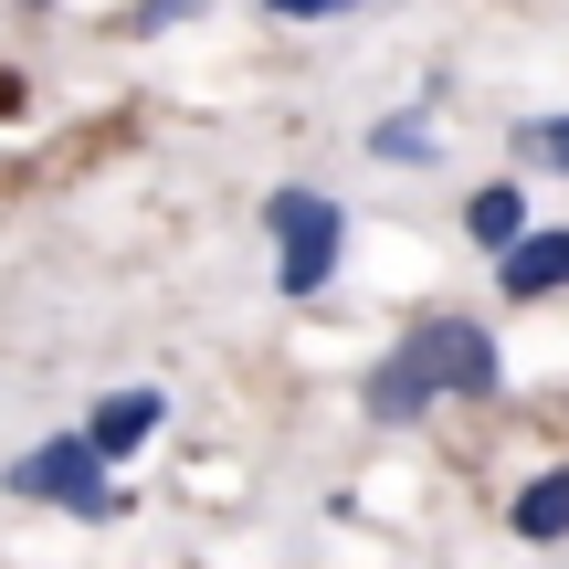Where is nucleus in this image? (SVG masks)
<instances>
[{"mask_svg": "<svg viewBox=\"0 0 569 569\" xmlns=\"http://www.w3.org/2000/svg\"><path fill=\"white\" fill-rule=\"evenodd\" d=\"M0 486H11V496H32V507H63V517H84V528H106V517H127L117 475H106V453L84 443V432H53V443L11 453V465H0Z\"/></svg>", "mask_w": 569, "mask_h": 569, "instance_id": "obj_1", "label": "nucleus"}, {"mask_svg": "<svg viewBox=\"0 0 569 569\" xmlns=\"http://www.w3.org/2000/svg\"><path fill=\"white\" fill-rule=\"evenodd\" d=\"M264 232H274V284L284 296H317L338 274V243H348V211L327 190H274L264 201Z\"/></svg>", "mask_w": 569, "mask_h": 569, "instance_id": "obj_2", "label": "nucleus"}, {"mask_svg": "<svg viewBox=\"0 0 569 569\" xmlns=\"http://www.w3.org/2000/svg\"><path fill=\"white\" fill-rule=\"evenodd\" d=\"M411 348H422V369H432V390H465V401H486L507 369H496V338L475 317H432V327H411Z\"/></svg>", "mask_w": 569, "mask_h": 569, "instance_id": "obj_3", "label": "nucleus"}, {"mask_svg": "<svg viewBox=\"0 0 569 569\" xmlns=\"http://www.w3.org/2000/svg\"><path fill=\"white\" fill-rule=\"evenodd\" d=\"M159 422H169V401H159V390L138 380V390H106V401L84 411V443H96L106 465H127V453H138V443H148Z\"/></svg>", "mask_w": 569, "mask_h": 569, "instance_id": "obj_4", "label": "nucleus"}, {"mask_svg": "<svg viewBox=\"0 0 569 569\" xmlns=\"http://www.w3.org/2000/svg\"><path fill=\"white\" fill-rule=\"evenodd\" d=\"M359 401H369V422H422V411L432 401H443V390H432V369H422V348H390V359L380 369H369V390H359Z\"/></svg>", "mask_w": 569, "mask_h": 569, "instance_id": "obj_5", "label": "nucleus"}, {"mask_svg": "<svg viewBox=\"0 0 569 569\" xmlns=\"http://www.w3.org/2000/svg\"><path fill=\"white\" fill-rule=\"evenodd\" d=\"M496 274H507V296H559L569 284V232H517Z\"/></svg>", "mask_w": 569, "mask_h": 569, "instance_id": "obj_6", "label": "nucleus"}, {"mask_svg": "<svg viewBox=\"0 0 569 569\" xmlns=\"http://www.w3.org/2000/svg\"><path fill=\"white\" fill-rule=\"evenodd\" d=\"M465 232H475V243H496V253H507L517 232H528V190H517V180L475 190V201H465Z\"/></svg>", "mask_w": 569, "mask_h": 569, "instance_id": "obj_7", "label": "nucleus"}, {"mask_svg": "<svg viewBox=\"0 0 569 569\" xmlns=\"http://www.w3.org/2000/svg\"><path fill=\"white\" fill-rule=\"evenodd\" d=\"M507 528L517 538H569V475H538V486L507 507Z\"/></svg>", "mask_w": 569, "mask_h": 569, "instance_id": "obj_8", "label": "nucleus"}, {"mask_svg": "<svg viewBox=\"0 0 569 569\" xmlns=\"http://www.w3.org/2000/svg\"><path fill=\"white\" fill-rule=\"evenodd\" d=\"M517 148H528V159H569V117H549V127L517 117Z\"/></svg>", "mask_w": 569, "mask_h": 569, "instance_id": "obj_9", "label": "nucleus"}, {"mask_svg": "<svg viewBox=\"0 0 569 569\" xmlns=\"http://www.w3.org/2000/svg\"><path fill=\"white\" fill-rule=\"evenodd\" d=\"M369 148H380V159H422V117H390Z\"/></svg>", "mask_w": 569, "mask_h": 569, "instance_id": "obj_10", "label": "nucleus"}, {"mask_svg": "<svg viewBox=\"0 0 569 569\" xmlns=\"http://www.w3.org/2000/svg\"><path fill=\"white\" fill-rule=\"evenodd\" d=\"M274 21H338V11H359V0H264Z\"/></svg>", "mask_w": 569, "mask_h": 569, "instance_id": "obj_11", "label": "nucleus"}, {"mask_svg": "<svg viewBox=\"0 0 569 569\" xmlns=\"http://www.w3.org/2000/svg\"><path fill=\"white\" fill-rule=\"evenodd\" d=\"M190 11V0H148V11H138V32H159V21H180Z\"/></svg>", "mask_w": 569, "mask_h": 569, "instance_id": "obj_12", "label": "nucleus"}, {"mask_svg": "<svg viewBox=\"0 0 569 569\" xmlns=\"http://www.w3.org/2000/svg\"><path fill=\"white\" fill-rule=\"evenodd\" d=\"M0 117H21V74H0Z\"/></svg>", "mask_w": 569, "mask_h": 569, "instance_id": "obj_13", "label": "nucleus"}]
</instances>
